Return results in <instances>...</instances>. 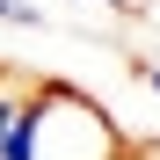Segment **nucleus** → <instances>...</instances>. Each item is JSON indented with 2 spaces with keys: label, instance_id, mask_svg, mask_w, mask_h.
<instances>
[{
  "label": "nucleus",
  "instance_id": "f257e3e1",
  "mask_svg": "<svg viewBox=\"0 0 160 160\" xmlns=\"http://www.w3.org/2000/svg\"><path fill=\"white\" fill-rule=\"evenodd\" d=\"M22 131H29V160H124L131 153L124 124L73 80H37L22 102Z\"/></svg>",
  "mask_w": 160,
  "mask_h": 160
},
{
  "label": "nucleus",
  "instance_id": "f03ea898",
  "mask_svg": "<svg viewBox=\"0 0 160 160\" xmlns=\"http://www.w3.org/2000/svg\"><path fill=\"white\" fill-rule=\"evenodd\" d=\"M0 22H15V29H44V8H37V0H0Z\"/></svg>",
  "mask_w": 160,
  "mask_h": 160
},
{
  "label": "nucleus",
  "instance_id": "7ed1b4c3",
  "mask_svg": "<svg viewBox=\"0 0 160 160\" xmlns=\"http://www.w3.org/2000/svg\"><path fill=\"white\" fill-rule=\"evenodd\" d=\"M131 73H138V80H146V88L160 95V58H146V51H131Z\"/></svg>",
  "mask_w": 160,
  "mask_h": 160
},
{
  "label": "nucleus",
  "instance_id": "20e7f679",
  "mask_svg": "<svg viewBox=\"0 0 160 160\" xmlns=\"http://www.w3.org/2000/svg\"><path fill=\"white\" fill-rule=\"evenodd\" d=\"M95 8H109V15H153L160 0H95Z\"/></svg>",
  "mask_w": 160,
  "mask_h": 160
}]
</instances>
